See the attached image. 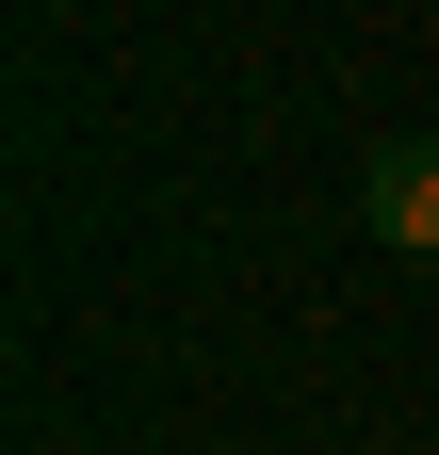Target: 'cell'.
<instances>
[{
	"instance_id": "cell-1",
	"label": "cell",
	"mask_w": 439,
	"mask_h": 455,
	"mask_svg": "<svg viewBox=\"0 0 439 455\" xmlns=\"http://www.w3.org/2000/svg\"><path fill=\"white\" fill-rule=\"evenodd\" d=\"M358 212H374V244H423V260H439V131H423V147H374Z\"/></svg>"
}]
</instances>
